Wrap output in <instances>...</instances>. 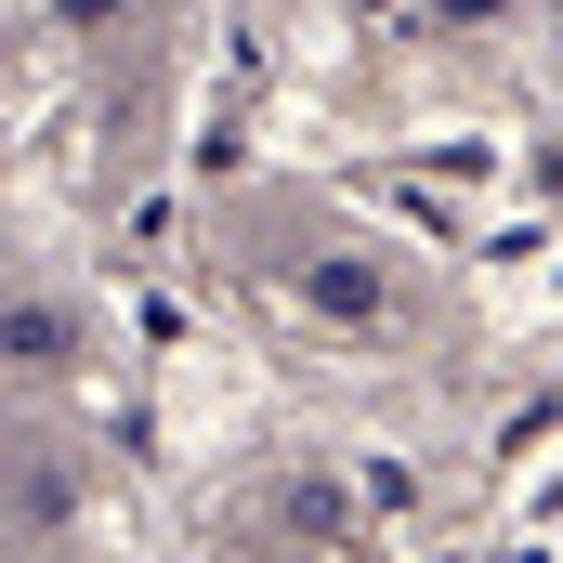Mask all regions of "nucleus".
I'll list each match as a JSON object with an SVG mask.
<instances>
[{"label":"nucleus","mask_w":563,"mask_h":563,"mask_svg":"<svg viewBox=\"0 0 563 563\" xmlns=\"http://www.w3.org/2000/svg\"><path fill=\"white\" fill-rule=\"evenodd\" d=\"M0 354L53 380V367H79V314L66 301H0Z\"/></svg>","instance_id":"f257e3e1"},{"label":"nucleus","mask_w":563,"mask_h":563,"mask_svg":"<svg viewBox=\"0 0 563 563\" xmlns=\"http://www.w3.org/2000/svg\"><path fill=\"white\" fill-rule=\"evenodd\" d=\"M314 301H328V314H380V276H367V263H314Z\"/></svg>","instance_id":"f03ea898"},{"label":"nucleus","mask_w":563,"mask_h":563,"mask_svg":"<svg viewBox=\"0 0 563 563\" xmlns=\"http://www.w3.org/2000/svg\"><path fill=\"white\" fill-rule=\"evenodd\" d=\"M0 407H13V394H0Z\"/></svg>","instance_id":"7ed1b4c3"}]
</instances>
